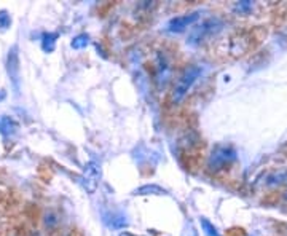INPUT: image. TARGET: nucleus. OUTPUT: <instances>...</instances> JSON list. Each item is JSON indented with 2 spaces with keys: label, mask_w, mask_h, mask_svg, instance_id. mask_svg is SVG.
<instances>
[{
  "label": "nucleus",
  "mask_w": 287,
  "mask_h": 236,
  "mask_svg": "<svg viewBox=\"0 0 287 236\" xmlns=\"http://www.w3.org/2000/svg\"><path fill=\"white\" fill-rule=\"evenodd\" d=\"M224 29V21L217 16L207 18L204 21H201L199 24H195L189 32V37H187V44L191 47H196L199 44H203L204 40H207L212 35L219 34Z\"/></svg>",
  "instance_id": "1"
},
{
  "label": "nucleus",
  "mask_w": 287,
  "mask_h": 236,
  "mask_svg": "<svg viewBox=\"0 0 287 236\" xmlns=\"http://www.w3.org/2000/svg\"><path fill=\"white\" fill-rule=\"evenodd\" d=\"M203 74V67L199 66H190L189 69L184 70V74L179 77V80L176 82L174 88H172V93H171V102L172 104H179L182 101V99L187 96V93L189 90L193 87V83H195L198 78Z\"/></svg>",
  "instance_id": "2"
},
{
  "label": "nucleus",
  "mask_w": 287,
  "mask_h": 236,
  "mask_svg": "<svg viewBox=\"0 0 287 236\" xmlns=\"http://www.w3.org/2000/svg\"><path fill=\"white\" fill-rule=\"evenodd\" d=\"M236 158V150L232 145H217L207 160V168L209 171H219L228 166L230 163L235 161Z\"/></svg>",
  "instance_id": "3"
},
{
  "label": "nucleus",
  "mask_w": 287,
  "mask_h": 236,
  "mask_svg": "<svg viewBox=\"0 0 287 236\" xmlns=\"http://www.w3.org/2000/svg\"><path fill=\"white\" fill-rule=\"evenodd\" d=\"M100 176H102V171H100V164L97 161L91 160L85 164L83 173H82V184H83L86 193L95 195V193L97 191Z\"/></svg>",
  "instance_id": "4"
},
{
  "label": "nucleus",
  "mask_w": 287,
  "mask_h": 236,
  "mask_svg": "<svg viewBox=\"0 0 287 236\" xmlns=\"http://www.w3.org/2000/svg\"><path fill=\"white\" fill-rule=\"evenodd\" d=\"M199 11H193V13H187V15H181L169 19V23L166 26V31L171 34H181L184 31H187L189 27H191L193 24L199 19Z\"/></svg>",
  "instance_id": "5"
},
{
  "label": "nucleus",
  "mask_w": 287,
  "mask_h": 236,
  "mask_svg": "<svg viewBox=\"0 0 287 236\" xmlns=\"http://www.w3.org/2000/svg\"><path fill=\"white\" fill-rule=\"evenodd\" d=\"M19 54H18V47L14 45L8 49L6 54V72L13 83V88L16 93H19Z\"/></svg>",
  "instance_id": "6"
},
{
  "label": "nucleus",
  "mask_w": 287,
  "mask_h": 236,
  "mask_svg": "<svg viewBox=\"0 0 287 236\" xmlns=\"http://www.w3.org/2000/svg\"><path fill=\"white\" fill-rule=\"evenodd\" d=\"M104 224L112 230H121L128 225V219L121 212H107L104 214Z\"/></svg>",
  "instance_id": "7"
},
{
  "label": "nucleus",
  "mask_w": 287,
  "mask_h": 236,
  "mask_svg": "<svg viewBox=\"0 0 287 236\" xmlns=\"http://www.w3.org/2000/svg\"><path fill=\"white\" fill-rule=\"evenodd\" d=\"M133 195L134 196H150V195L160 196V195H168V191L156 184H145V185H141V187L133 190Z\"/></svg>",
  "instance_id": "8"
},
{
  "label": "nucleus",
  "mask_w": 287,
  "mask_h": 236,
  "mask_svg": "<svg viewBox=\"0 0 287 236\" xmlns=\"http://www.w3.org/2000/svg\"><path fill=\"white\" fill-rule=\"evenodd\" d=\"M57 35L56 32H45L42 35V48H43V51H47V53H51L53 49L56 48V42H57Z\"/></svg>",
  "instance_id": "9"
},
{
  "label": "nucleus",
  "mask_w": 287,
  "mask_h": 236,
  "mask_svg": "<svg viewBox=\"0 0 287 236\" xmlns=\"http://www.w3.org/2000/svg\"><path fill=\"white\" fill-rule=\"evenodd\" d=\"M0 131L5 136H13L18 131V123L10 117H2L0 118Z\"/></svg>",
  "instance_id": "10"
},
{
  "label": "nucleus",
  "mask_w": 287,
  "mask_h": 236,
  "mask_svg": "<svg viewBox=\"0 0 287 236\" xmlns=\"http://www.w3.org/2000/svg\"><path fill=\"white\" fill-rule=\"evenodd\" d=\"M249 48V42L242 35H236L232 39V53L233 54H242Z\"/></svg>",
  "instance_id": "11"
},
{
  "label": "nucleus",
  "mask_w": 287,
  "mask_h": 236,
  "mask_svg": "<svg viewBox=\"0 0 287 236\" xmlns=\"http://www.w3.org/2000/svg\"><path fill=\"white\" fill-rule=\"evenodd\" d=\"M90 45V35L88 34H78L70 42V47L74 49H83Z\"/></svg>",
  "instance_id": "12"
},
{
  "label": "nucleus",
  "mask_w": 287,
  "mask_h": 236,
  "mask_svg": "<svg viewBox=\"0 0 287 236\" xmlns=\"http://www.w3.org/2000/svg\"><path fill=\"white\" fill-rule=\"evenodd\" d=\"M254 8V3L250 0H241V2H236L233 5V11L236 15H247Z\"/></svg>",
  "instance_id": "13"
},
{
  "label": "nucleus",
  "mask_w": 287,
  "mask_h": 236,
  "mask_svg": "<svg viewBox=\"0 0 287 236\" xmlns=\"http://www.w3.org/2000/svg\"><path fill=\"white\" fill-rule=\"evenodd\" d=\"M199 224H201V228H203V232L206 233V236H222L217 230V227H214L206 217H201Z\"/></svg>",
  "instance_id": "14"
},
{
  "label": "nucleus",
  "mask_w": 287,
  "mask_h": 236,
  "mask_svg": "<svg viewBox=\"0 0 287 236\" xmlns=\"http://www.w3.org/2000/svg\"><path fill=\"white\" fill-rule=\"evenodd\" d=\"M11 26V18L8 15V11L2 10L0 11V31H6Z\"/></svg>",
  "instance_id": "15"
},
{
  "label": "nucleus",
  "mask_w": 287,
  "mask_h": 236,
  "mask_svg": "<svg viewBox=\"0 0 287 236\" xmlns=\"http://www.w3.org/2000/svg\"><path fill=\"white\" fill-rule=\"evenodd\" d=\"M118 236H138V235H133V233H129V232H121Z\"/></svg>",
  "instance_id": "16"
},
{
  "label": "nucleus",
  "mask_w": 287,
  "mask_h": 236,
  "mask_svg": "<svg viewBox=\"0 0 287 236\" xmlns=\"http://www.w3.org/2000/svg\"><path fill=\"white\" fill-rule=\"evenodd\" d=\"M281 174H283V182H287V171H284Z\"/></svg>",
  "instance_id": "17"
},
{
  "label": "nucleus",
  "mask_w": 287,
  "mask_h": 236,
  "mask_svg": "<svg viewBox=\"0 0 287 236\" xmlns=\"http://www.w3.org/2000/svg\"><path fill=\"white\" fill-rule=\"evenodd\" d=\"M3 97H5V93L0 91V101H3Z\"/></svg>",
  "instance_id": "18"
},
{
  "label": "nucleus",
  "mask_w": 287,
  "mask_h": 236,
  "mask_svg": "<svg viewBox=\"0 0 287 236\" xmlns=\"http://www.w3.org/2000/svg\"><path fill=\"white\" fill-rule=\"evenodd\" d=\"M284 199H286V201H287V191L284 193Z\"/></svg>",
  "instance_id": "19"
}]
</instances>
